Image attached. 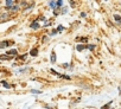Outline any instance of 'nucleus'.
Listing matches in <instances>:
<instances>
[{"instance_id":"f257e3e1","label":"nucleus","mask_w":121,"mask_h":109,"mask_svg":"<svg viewBox=\"0 0 121 109\" xmlns=\"http://www.w3.org/2000/svg\"><path fill=\"white\" fill-rule=\"evenodd\" d=\"M10 45H12V42H9V40H5V42H0V49H5V47H9Z\"/></svg>"},{"instance_id":"423d86ee","label":"nucleus","mask_w":121,"mask_h":109,"mask_svg":"<svg viewBox=\"0 0 121 109\" xmlns=\"http://www.w3.org/2000/svg\"><path fill=\"white\" fill-rule=\"evenodd\" d=\"M7 54H10V56H13V57H14L16 54H17V50H14V49H13V50H10V51L7 52Z\"/></svg>"},{"instance_id":"0eeeda50","label":"nucleus","mask_w":121,"mask_h":109,"mask_svg":"<svg viewBox=\"0 0 121 109\" xmlns=\"http://www.w3.org/2000/svg\"><path fill=\"white\" fill-rule=\"evenodd\" d=\"M49 6L51 7V8H57V6H56V1H49Z\"/></svg>"},{"instance_id":"6e6552de","label":"nucleus","mask_w":121,"mask_h":109,"mask_svg":"<svg viewBox=\"0 0 121 109\" xmlns=\"http://www.w3.org/2000/svg\"><path fill=\"white\" fill-rule=\"evenodd\" d=\"M51 63H56V53L51 52Z\"/></svg>"},{"instance_id":"9b49d317","label":"nucleus","mask_w":121,"mask_h":109,"mask_svg":"<svg viewBox=\"0 0 121 109\" xmlns=\"http://www.w3.org/2000/svg\"><path fill=\"white\" fill-rule=\"evenodd\" d=\"M18 10H19V6H18V5H13L12 8H11V11H13V12H17Z\"/></svg>"},{"instance_id":"2eb2a0df","label":"nucleus","mask_w":121,"mask_h":109,"mask_svg":"<svg viewBox=\"0 0 121 109\" xmlns=\"http://www.w3.org/2000/svg\"><path fill=\"white\" fill-rule=\"evenodd\" d=\"M31 92H32V94H42V91H39V90H36V89L31 90Z\"/></svg>"},{"instance_id":"39448f33","label":"nucleus","mask_w":121,"mask_h":109,"mask_svg":"<svg viewBox=\"0 0 121 109\" xmlns=\"http://www.w3.org/2000/svg\"><path fill=\"white\" fill-rule=\"evenodd\" d=\"M30 27H31L32 30H37V29H39V24H38V21H33V23L30 25Z\"/></svg>"},{"instance_id":"f03ea898","label":"nucleus","mask_w":121,"mask_h":109,"mask_svg":"<svg viewBox=\"0 0 121 109\" xmlns=\"http://www.w3.org/2000/svg\"><path fill=\"white\" fill-rule=\"evenodd\" d=\"M10 19V16L7 13H4V14H0V23H5Z\"/></svg>"},{"instance_id":"ddd939ff","label":"nucleus","mask_w":121,"mask_h":109,"mask_svg":"<svg viewBox=\"0 0 121 109\" xmlns=\"http://www.w3.org/2000/svg\"><path fill=\"white\" fill-rule=\"evenodd\" d=\"M63 30H64V27H63L62 25H59V26H58V29H57L56 31H57V33H58V32H60V31H63Z\"/></svg>"},{"instance_id":"7ed1b4c3","label":"nucleus","mask_w":121,"mask_h":109,"mask_svg":"<svg viewBox=\"0 0 121 109\" xmlns=\"http://www.w3.org/2000/svg\"><path fill=\"white\" fill-rule=\"evenodd\" d=\"M13 58V56H10V54H1L0 56V61H11Z\"/></svg>"},{"instance_id":"4468645a","label":"nucleus","mask_w":121,"mask_h":109,"mask_svg":"<svg viewBox=\"0 0 121 109\" xmlns=\"http://www.w3.org/2000/svg\"><path fill=\"white\" fill-rule=\"evenodd\" d=\"M1 83H3V85H4V87H5V88H7V89H10V88H11V85H10V84H7V83H6V82H4V81H3V82H1Z\"/></svg>"},{"instance_id":"20e7f679","label":"nucleus","mask_w":121,"mask_h":109,"mask_svg":"<svg viewBox=\"0 0 121 109\" xmlns=\"http://www.w3.org/2000/svg\"><path fill=\"white\" fill-rule=\"evenodd\" d=\"M13 5H14V1H13V0H7V1H6V8L11 10Z\"/></svg>"},{"instance_id":"f3484780","label":"nucleus","mask_w":121,"mask_h":109,"mask_svg":"<svg viewBox=\"0 0 121 109\" xmlns=\"http://www.w3.org/2000/svg\"><path fill=\"white\" fill-rule=\"evenodd\" d=\"M55 34H57V31H56V30H53V31L51 32V36H55Z\"/></svg>"},{"instance_id":"dca6fc26","label":"nucleus","mask_w":121,"mask_h":109,"mask_svg":"<svg viewBox=\"0 0 121 109\" xmlns=\"http://www.w3.org/2000/svg\"><path fill=\"white\" fill-rule=\"evenodd\" d=\"M86 47H88L89 50H94V49H95V45H88V46H86Z\"/></svg>"},{"instance_id":"1a4fd4ad","label":"nucleus","mask_w":121,"mask_h":109,"mask_svg":"<svg viewBox=\"0 0 121 109\" xmlns=\"http://www.w3.org/2000/svg\"><path fill=\"white\" fill-rule=\"evenodd\" d=\"M30 53H31V56H37V54H38V50L37 49H32Z\"/></svg>"},{"instance_id":"9d476101","label":"nucleus","mask_w":121,"mask_h":109,"mask_svg":"<svg viewBox=\"0 0 121 109\" xmlns=\"http://www.w3.org/2000/svg\"><path fill=\"white\" fill-rule=\"evenodd\" d=\"M83 49H86V46H84V45H82V44H78V45L76 46V50H77V51H82Z\"/></svg>"},{"instance_id":"f8f14e48","label":"nucleus","mask_w":121,"mask_h":109,"mask_svg":"<svg viewBox=\"0 0 121 109\" xmlns=\"http://www.w3.org/2000/svg\"><path fill=\"white\" fill-rule=\"evenodd\" d=\"M114 19H115L116 21H119V23L121 24V17H120V16H117V14H115V16H114Z\"/></svg>"}]
</instances>
